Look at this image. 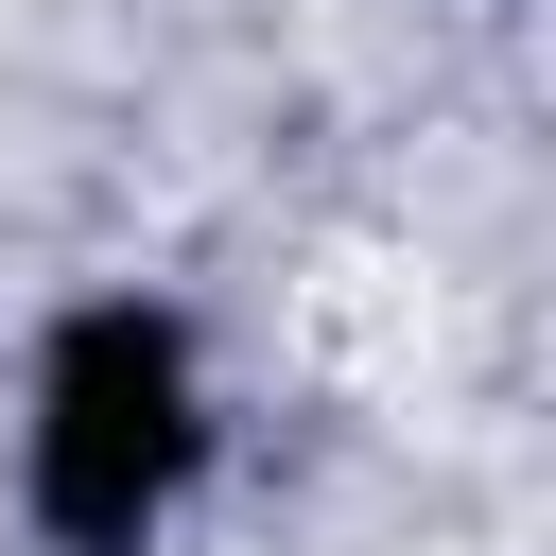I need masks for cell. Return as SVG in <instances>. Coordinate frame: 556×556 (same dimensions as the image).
Instances as JSON below:
<instances>
[{
	"label": "cell",
	"instance_id": "cell-1",
	"mask_svg": "<svg viewBox=\"0 0 556 556\" xmlns=\"http://www.w3.org/2000/svg\"><path fill=\"white\" fill-rule=\"evenodd\" d=\"M191 365H174V330L139 313V295H104V313H70L52 330V365H35V521L70 539V556H139L156 521H174V486H191Z\"/></svg>",
	"mask_w": 556,
	"mask_h": 556
}]
</instances>
